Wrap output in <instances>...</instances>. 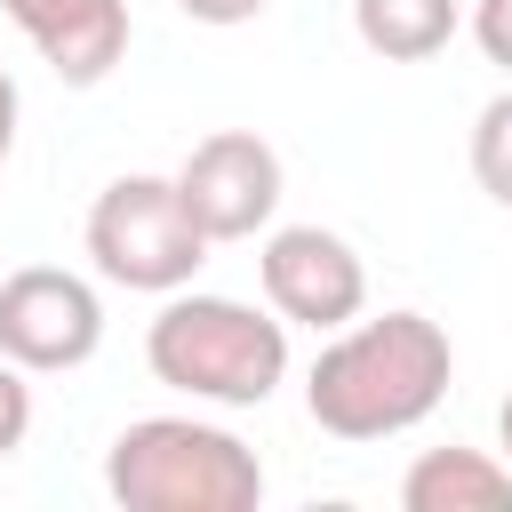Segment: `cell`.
<instances>
[{
	"label": "cell",
	"mask_w": 512,
	"mask_h": 512,
	"mask_svg": "<svg viewBox=\"0 0 512 512\" xmlns=\"http://www.w3.org/2000/svg\"><path fill=\"white\" fill-rule=\"evenodd\" d=\"M176 192H184V208H192V224L208 240H248L280 208V152L264 136H248V128H216V136H200L184 152Z\"/></svg>",
	"instance_id": "obj_6"
},
{
	"label": "cell",
	"mask_w": 512,
	"mask_h": 512,
	"mask_svg": "<svg viewBox=\"0 0 512 512\" xmlns=\"http://www.w3.org/2000/svg\"><path fill=\"white\" fill-rule=\"evenodd\" d=\"M104 488L128 512H256L264 496V464L256 448H240L216 424L192 416H144L112 440L104 456Z\"/></svg>",
	"instance_id": "obj_2"
},
{
	"label": "cell",
	"mask_w": 512,
	"mask_h": 512,
	"mask_svg": "<svg viewBox=\"0 0 512 512\" xmlns=\"http://www.w3.org/2000/svg\"><path fill=\"white\" fill-rule=\"evenodd\" d=\"M88 256H96L104 280L168 296V288H184V280L200 272L208 232L192 224L176 176H120V184H104L96 208H88Z\"/></svg>",
	"instance_id": "obj_4"
},
{
	"label": "cell",
	"mask_w": 512,
	"mask_h": 512,
	"mask_svg": "<svg viewBox=\"0 0 512 512\" xmlns=\"http://www.w3.org/2000/svg\"><path fill=\"white\" fill-rule=\"evenodd\" d=\"M472 32H480L488 64H504V72H512V0H480V8H472Z\"/></svg>",
	"instance_id": "obj_13"
},
{
	"label": "cell",
	"mask_w": 512,
	"mask_h": 512,
	"mask_svg": "<svg viewBox=\"0 0 512 512\" xmlns=\"http://www.w3.org/2000/svg\"><path fill=\"white\" fill-rule=\"evenodd\" d=\"M192 24H248V16H264L272 0H176Z\"/></svg>",
	"instance_id": "obj_14"
},
{
	"label": "cell",
	"mask_w": 512,
	"mask_h": 512,
	"mask_svg": "<svg viewBox=\"0 0 512 512\" xmlns=\"http://www.w3.org/2000/svg\"><path fill=\"white\" fill-rule=\"evenodd\" d=\"M144 360H152L160 384H176L192 400L264 408L272 384L288 376V328L264 320L256 304H232V296H176L152 320Z\"/></svg>",
	"instance_id": "obj_3"
},
{
	"label": "cell",
	"mask_w": 512,
	"mask_h": 512,
	"mask_svg": "<svg viewBox=\"0 0 512 512\" xmlns=\"http://www.w3.org/2000/svg\"><path fill=\"white\" fill-rule=\"evenodd\" d=\"M448 392V336L424 312H384L344 328L320 360H312V424L336 440H392L408 424H424Z\"/></svg>",
	"instance_id": "obj_1"
},
{
	"label": "cell",
	"mask_w": 512,
	"mask_h": 512,
	"mask_svg": "<svg viewBox=\"0 0 512 512\" xmlns=\"http://www.w3.org/2000/svg\"><path fill=\"white\" fill-rule=\"evenodd\" d=\"M352 32L384 64H416L456 40V0H352Z\"/></svg>",
	"instance_id": "obj_10"
},
{
	"label": "cell",
	"mask_w": 512,
	"mask_h": 512,
	"mask_svg": "<svg viewBox=\"0 0 512 512\" xmlns=\"http://www.w3.org/2000/svg\"><path fill=\"white\" fill-rule=\"evenodd\" d=\"M496 432H504V448H512V400H504V416H496Z\"/></svg>",
	"instance_id": "obj_16"
},
{
	"label": "cell",
	"mask_w": 512,
	"mask_h": 512,
	"mask_svg": "<svg viewBox=\"0 0 512 512\" xmlns=\"http://www.w3.org/2000/svg\"><path fill=\"white\" fill-rule=\"evenodd\" d=\"M24 432H32V392H24V368L0 360V456L24 448Z\"/></svg>",
	"instance_id": "obj_12"
},
{
	"label": "cell",
	"mask_w": 512,
	"mask_h": 512,
	"mask_svg": "<svg viewBox=\"0 0 512 512\" xmlns=\"http://www.w3.org/2000/svg\"><path fill=\"white\" fill-rule=\"evenodd\" d=\"M8 152H16V80L0 72V168H8Z\"/></svg>",
	"instance_id": "obj_15"
},
{
	"label": "cell",
	"mask_w": 512,
	"mask_h": 512,
	"mask_svg": "<svg viewBox=\"0 0 512 512\" xmlns=\"http://www.w3.org/2000/svg\"><path fill=\"white\" fill-rule=\"evenodd\" d=\"M472 176H480V192H488V200H504V208H512V88H504V96H488V104H480V120H472Z\"/></svg>",
	"instance_id": "obj_11"
},
{
	"label": "cell",
	"mask_w": 512,
	"mask_h": 512,
	"mask_svg": "<svg viewBox=\"0 0 512 512\" xmlns=\"http://www.w3.org/2000/svg\"><path fill=\"white\" fill-rule=\"evenodd\" d=\"M96 336H104V304L80 272L24 264L0 280V360L56 376V368H80L96 352Z\"/></svg>",
	"instance_id": "obj_5"
},
{
	"label": "cell",
	"mask_w": 512,
	"mask_h": 512,
	"mask_svg": "<svg viewBox=\"0 0 512 512\" xmlns=\"http://www.w3.org/2000/svg\"><path fill=\"white\" fill-rule=\"evenodd\" d=\"M264 296H272L280 320L344 328V320H360V304H368V272H360V256H352L336 232L288 224V232L264 240Z\"/></svg>",
	"instance_id": "obj_7"
},
{
	"label": "cell",
	"mask_w": 512,
	"mask_h": 512,
	"mask_svg": "<svg viewBox=\"0 0 512 512\" xmlns=\"http://www.w3.org/2000/svg\"><path fill=\"white\" fill-rule=\"evenodd\" d=\"M408 512H512V464L480 448H424L400 480Z\"/></svg>",
	"instance_id": "obj_9"
},
{
	"label": "cell",
	"mask_w": 512,
	"mask_h": 512,
	"mask_svg": "<svg viewBox=\"0 0 512 512\" xmlns=\"http://www.w3.org/2000/svg\"><path fill=\"white\" fill-rule=\"evenodd\" d=\"M64 88H96L128 56V0H0Z\"/></svg>",
	"instance_id": "obj_8"
}]
</instances>
